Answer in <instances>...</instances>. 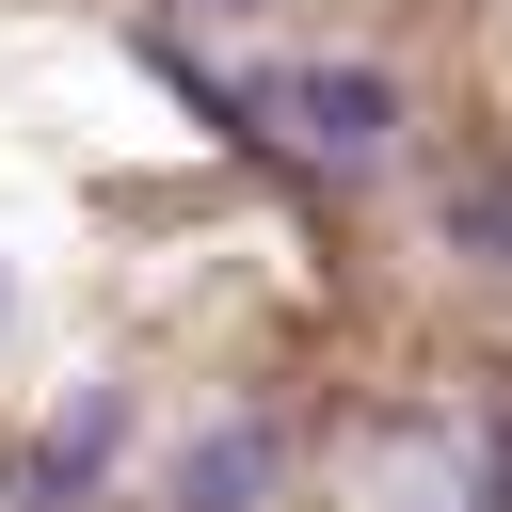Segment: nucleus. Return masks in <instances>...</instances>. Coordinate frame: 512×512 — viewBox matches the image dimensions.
<instances>
[{"label":"nucleus","instance_id":"6","mask_svg":"<svg viewBox=\"0 0 512 512\" xmlns=\"http://www.w3.org/2000/svg\"><path fill=\"white\" fill-rule=\"evenodd\" d=\"M224 16H256V0H224Z\"/></svg>","mask_w":512,"mask_h":512},{"label":"nucleus","instance_id":"3","mask_svg":"<svg viewBox=\"0 0 512 512\" xmlns=\"http://www.w3.org/2000/svg\"><path fill=\"white\" fill-rule=\"evenodd\" d=\"M272 464H288V432H272V416H224V432L176 464V512H256V496H272Z\"/></svg>","mask_w":512,"mask_h":512},{"label":"nucleus","instance_id":"4","mask_svg":"<svg viewBox=\"0 0 512 512\" xmlns=\"http://www.w3.org/2000/svg\"><path fill=\"white\" fill-rule=\"evenodd\" d=\"M448 224H464V256H480V272H512V176H464V192H448Z\"/></svg>","mask_w":512,"mask_h":512},{"label":"nucleus","instance_id":"5","mask_svg":"<svg viewBox=\"0 0 512 512\" xmlns=\"http://www.w3.org/2000/svg\"><path fill=\"white\" fill-rule=\"evenodd\" d=\"M464 512H512V416L480 432V480H464Z\"/></svg>","mask_w":512,"mask_h":512},{"label":"nucleus","instance_id":"2","mask_svg":"<svg viewBox=\"0 0 512 512\" xmlns=\"http://www.w3.org/2000/svg\"><path fill=\"white\" fill-rule=\"evenodd\" d=\"M112 448H128V400L96 384V400H64V416H48V448L16 464V496H32V512H64V496H96V480H112Z\"/></svg>","mask_w":512,"mask_h":512},{"label":"nucleus","instance_id":"1","mask_svg":"<svg viewBox=\"0 0 512 512\" xmlns=\"http://www.w3.org/2000/svg\"><path fill=\"white\" fill-rule=\"evenodd\" d=\"M240 96H256V144L288 128V144L336 160V176L400 144V80H384V64H272V80H240Z\"/></svg>","mask_w":512,"mask_h":512}]
</instances>
